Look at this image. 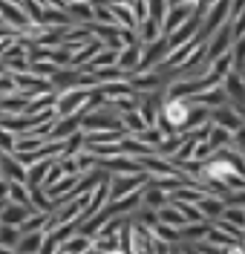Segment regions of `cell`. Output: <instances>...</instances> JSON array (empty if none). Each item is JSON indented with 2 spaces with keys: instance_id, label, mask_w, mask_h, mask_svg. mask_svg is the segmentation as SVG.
<instances>
[{
  "instance_id": "obj_1",
  "label": "cell",
  "mask_w": 245,
  "mask_h": 254,
  "mask_svg": "<svg viewBox=\"0 0 245 254\" xmlns=\"http://www.w3.org/2000/svg\"><path fill=\"white\" fill-rule=\"evenodd\" d=\"M81 133H127V130L121 125V116H118L110 104H104V107L96 110L93 116H84Z\"/></svg>"
},
{
  "instance_id": "obj_2",
  "label": "cell",
  "mask_w": 245,
  "mask_h": 254,
  "mask_svg": "<svg viewBox=\"0 0 245 254\" xmlns=\"http://www.w3.org/2000/svg\"><path fill=\"white\" fill-rule=\"evenodd\" d=\"M150 176L147 174H133V176H110V202H118L124 196H130L136 190H145Z\"/></svg>"
},
{
  "instance_id": "obj_3",
  "label": "cell",
  "mask_w": 245,
  "mask_h": 254,
  "mask_svg": "<svg viewBox=\"0 0 245 254\" xmlns=\"http://www.w3.org/2000/svg\"><path fill=\"white\" fill-rule=\"evenodd\" d=\"M90 95H93V90H81V87L66 90V93H58V101H55V113H58V119L75 116V113L90 101Z\"/></svg>"
},
{
  "instance_id": "obj_4",
  "label": "cell",
  "mask_w": 245,
  "mask_h": 254,
  "mask_svg": "<svg viewBox=\"0 0 245 254\" xmlns=\"http://www.w3.org/2000/svg\"><path fill=\"white\" fill-rule=\"evenodd\" d=\"M231 49H234V32H231V23H228V26H222V29L208 41V58H205V64H208V66L216 64L219 58H225Z\"/></svg>"
},
{
  "instance_id": "obj_5",
  "label": "cell",
  "mask_w": 245,
  "mask_h": 254,
  "mask_svg": "<svg viewBox=\"0 0 245 254\" xmlns=\"http://www.w3.org/2000/svg\"><path fill=\"white\" fill-rule=\"evenodd\" d=\"M211 122H213V127H222V130H228L231 136L237 133V130H243L245 127V122H243V116L234 110V107H219V110H211Z\"/></svg>"
},
{
  "instance_id": "obj_6",
  "label": "cell",
  "mask_w": 245,
  "mask_h": 254,
  "mask_svg": "<svg viewBox=\"0 0 245 254\" xmlns=\"http://www.w3.org/2000/svg\"><path fill=\"white\" fill-rule=\"evenodd\" d=\"M81 122L84 116H66V119H58L55 127H52V136H49V142H66V139H72V136H78L81 133Z\"/></svg>"
},
{
  "instance_id": "obj_7",
  "label": "cell",
  "mask_w": 245,
  "mask_h": 254,
  "mask_svg": "<svg viewBox=\"0 0 245 254\" xmlns=\"http://www.w3.org/2000/svg\"><path fill=\"white\" fill-rule=\"evenodd\" d=\"M222 90L228 95V104L237 110V107H245V81L240 72H231L228 78L222 81Z\"/></svg>"
},
{
  "instance_id": "obj_8",
  "label": "cell",
  "mask_w": 245,
  "mask_h": 254,
  "mask_svg": "<svg viewBox=\"0 0 245 254\" xmlns=\"http://www.w3.org/2000/svg\"><path fill=\"white\" fill-rule=\"evenodd\" d=\"M194 15L196 12L188 9V6H170V9H167V17H164V26H162L164 35H173V32L179 29V26H185Z\"/></svg>"
},
{
  "instance_id": "obj_9",
  "label": "cell",
  "mask_w": 245,
  "mask_h": 254,
  "mask_svg": "<svg viewBox=\"0 0 245 254\" xmlns=\"http://www.w3.org/2000/svg\"><path fill=\"white\" fill-rule=\"evenodd\" d=\"M81 84V69H72V66H61L58 75L52 78V90L55 93H66V90H75Z\"/></svg>"
},
{
  "instance_id": "obj_10",
  "label": "cell",
  "mask_w": 245,
  "mask_h": 254,
  "mask_svg": "<svg viewBox=\"0 0 245 254\" xmlns=\"http://www.w3.org/2000/svg\"><path fill=\"white\" fill-rule=\"evenodd\" d=\"M29 95H23V93H9V95H0V110L6 113V116H23L26 113V107H29Z\"/></svg>"
},
{
  "instance_id": "obj_11",
  "label": "cell",
  "mask_w": 245,
  "mask_h": 254,
  "mask_svg": "<svg viewBox=\"0 0 245 254\" xmlns=\"http://www.w3.org/2000/svg\"><path fill=\"white\" fill-rule=\"evenodd\" d=\"M32 214H38V211H32V208H23V205H6V211L0 214V225H9V228H20L23 222L29 220Z\"/></svg>"
},
{
  "instance_id": "obj_12",
  "label": "cell",
  "mask_w": 245,
  "mask_h": 254,
  "mask_svg": "<svg viewBox=\"0 0 245 254\" xmlns=\"http://www.w3.org/2000/svg\"><path fill=\"white\" fill-rule=\"evenodd\" d=\"M66 12H69V17H72L78 26H90V23H96V6H93V3L72 0V3L66 6Z\"/></svg>"
},
{
  "instance_id": "obj_13",
  "label": "cell",
  "mask_w": 245,
  "mask_h": 254,
  "mask_svg": "<svg viewBox=\"0 0 245 254\" xmlns=\"http://www.w3.org/2000/svg\"><path fill=\"white\" fill-rule=\"evenodd\" d=\"M196 208H199V214H202L208 222H216V220H222V214H225L228 202H225V199H219V196H205Z\"/></svg>"
},
{
  "instance_id": "obj_14",
  "label": "cell",
  "mask_w": 245,
  "mask_h": 254,
  "mask_svg": "<svg viewBox=\"0 0 245 254\" xmlns=\"http://www.w3.org/2000/svg\"><path fill=\"white\" fill-rule=\"evenodd\" d=\"M0 168H3V179H9V182H23V185H26V168H23L15 156H3V153H0Z\"/></svg>"
},
{
  "instance_id": "obj_15",
  "label": "cell",
  "mask_w": 245,
  "mask_h": 254,
  "mask_svg": "<svg viewBox=\"0 0 245 254\" xmlns=\"http://www.w3.org/2000/svg\"><path fill=\"white\" fill-rule=\"evenodd\" d=\"M44 240H47V234L44 231H35V234H23L20 237V243H17V254H38L41 252V246H44Z\"/></svg>"
},
{
  "instance_id": "obj_16",
  "label": "cell",
  "mask_w": 245,
  "mask_h": 254,
  "mask_svg": "<svg viewBox=\"0 0 245 254\" xmlns=\"http://www.w3.org/2000/svg\"><path fill=\"white\" fill-rule=\"evenodd\" d=\"M170 205V193H164L159 188H145V205L142 208H150V211H162V208Z\"/></svg>"
},
{
  "instance_id": "obj_17",
  "label": "cell",
  "mask_w": 245,
  "mask_h": 254,
  "mask_svg": "<svg viewBox=\"0 0 245 254\" xmlns=\"http://www.w3.org/2000/svg\"><path fill=\"white\" fill-rule=\"evenodd\" d=\"M9 202L12 205H23V208H32V193L23 182H12L9 185Z\"/></svg>"
},
{
  "instance_id": "obj_18",
  "label": "cell",
  "mask_w": 245,
  "mask_h": 254,
  "mask_svg": "<svg viewBox=\"0 0 245 254\" xmlns=\"http://www.w3.org/2000/svg\"><path fill=\"white\" fill-rule=\"evenodd\" d=\"M159 222L170 225V228H185V225H188V220L182 217V211L173 205V202H170L167 208H162V211H159Z\"/></svg>"
},
{
  "instance_id": "obj_19",
  "label": "cell",
  "mask_w": 245,
  "mask_h": 254,
  "mask_svg": "<svg viewBox=\"0 0 245 254\" xmlns=\"http://www.w3.org/2000/svg\"><path fill=\"white\" fill-rule=\"evenodd\" d=\"M153 237L162 240V243H167V246H179L182 243V228H170V225L159 222V225L153 228Z\"/></svg>"
},
{
  "instance_id": "obj_20",
  "label": "cell",
  "mask_w": 245,
  "mask_h": 254,
  "mask_svg": "<svg viewBox=\"0 0 245 254\" xmlns=\"http://www.w3.org/2000/svg\"><path fill=\"white\" fill-rule=\"evenodd\" d=\"M90 249H93V240L84 237V234H75L69 243L61 246V254H84V252H90Z\"/></svg>"
},
{
  "instance_id": "obj_21",
  "label": "cell",
  "mask_w": 245,
  "mask_h": 254,
  "mask_svg": "<svg viewBox=\"0 0 245 254\" xmlns=\"http://www.w3.org/2000/svg\"><path fill=\"white\" fill-rule=\"evenodd\" d=\"M121 125H124V130H127V136H139V133H145L147 130L145 119L139 116V110L136 113H124V116H121Z\"/></svg>"
},
{
  "instance_id": "obj_22",
  "label": "cell",
  "mask_w": 245,
  "mask_h": 254,
  "mask_svg": "<svg viewBox=\"0 0 245 254\" xmlns=\"http://www.w3.org/2000/svg\"><path fill=\"white\" fill-rule=\"evenodd\" d=\"M222 220L228 222V225H234L237 231H243V234H245V208L228 205V208H225V214H222ZM216 222H219V220H216Z\"/></svg>"
},
{
  "instance_id": "obj_23",
  "label": "cell",
  "mask_w": 245,
  "mask_h": 254,
  "mask_svg": "<svg viewBox=\"0 0 245 254\" xmlns=\"http://www.w3.org/2000/svg\"><path fill=\"white\" fill-rule=\"evenodd\" d=\"M47 220H49V214H32L29 220L17 228L20 237H23V234H35V231H44V228H47Z\"/></svg>"
},
{
  "instance_id": "obj_24",
  "label": "cell",
  "mask_w": 245,
  "mask_h": 254,
  "mask_svg": "<svg viewBox=\"0 0 245 254\" xmlns=\"http://www.w3.org/2000/svg\"><path fill=\"white\" fill-rule=\"evenodd\" d=\"M15 150H17V136L0 127V153L3 156H15Z\"/></svg>"
},
{
  "instance_id": "obj_25",
  "label": "cell",
  "mask_w": 245,
  "mask_h": 254,
  "mask_svg": "<svg viewBox=\"0 0 245 254\" xmlns=\"http://www.w3.org/2000/svg\"><path fill=\"white\" fill-rule=\"evenodd\" d=\"M17 243H20V231L17 228H9V225H0V246L17 249Z\"/></svg>"
},
{
  "instance_id": "obj_26",
  "label": "cell",
  "mask_w": 245,
  "mask_h": 254,
  "mask_svg": "<svg viewBox=\"0 0 245 254\" xmlns=\"http://www.w3.org/2000/svg\"><path fill=\"white\" fill-rule=\"evenodd\" d=\"M231 58H234V72H240L245 66V38L234 41V49H231Z\"/></svg>"
},
{
  "instance_id": "obj_27",
  "label": "cell",
  "mask_w": 245,
  "mask_h": 254,
  "mask_svg": "<svg viewBox=\"0 0 245 254\" xmlns=\"http://www.w3.org/2000/svg\"><path fill=\"white\" fill-rule=\"evenodd\" d=\"M23 12L29 15V20L32 23H44V6H38V0H23Z\"/></svg>"
},
{
  "instance_id": "obj_28",
  "label": "cell",
  "mask_w": 245,
  "mask_h": 254,
  "mask_svg": "<svg viewBox=\"0 0 245 254\" xmlns=\"http://www.w3.org/2000/svg\"><path fill=\"white\" fill-rule=\"evenodd\" d=\"M96 23H101V26H118L113 9H107V6H96Z\"/></svg>"
},
{
  "instance_id": "obj_29",
  "label": "cell",
  "mask_w": 245,
  "mask_h": 254,
  "mask_svg": "<svg viewBox=\"0 0 245 254\" xmlns=\"http://www.w3.org/2000/svg\"><path fill=\"white\" fill-rule=\"evenodd\" d=\"M58 252H61L58 240L52 237V234H47V240H44V246H41V252H38V254H58Z\"/></svg>"
},
{
  "instance_id": "obj_30",
  "label": "cell",
  "mask_w": 245,
  "mask_h": 254,
  "mask_svg": "<svg viewBox=\"0 0 245 254\" xmlns=\"http://www.w3.org/2000/svg\"><path fill=\"white\" fill-rule=\"evenodd\" d=\"M228 205H237V208H245V190H237V193H228L225 199Z\"/></svg>"
},
{
  "instance_id": "obj_31",
  "label": "cell",
  "mask_w": 245,
  "mask_h": 254,
  "mask_svg": "<svg viewBox=\"0 0 245 254\" xmlns=\"http://www.w3.org/2000/svg\"><path fill=\"white\" fill-rule=\"evenodd\" d=\"M234 147H237V150H243V153H245V127H243V130H237V133H234Z\"/></svg>"
},
{
  "instance_id": "obj_32",
  "label": "cell",
  "mask_w": 245,
  "mask_h": 254,
  "mask_svg": "<svg viewBox=\"0 0 245 254\" xmlns=\"http://www.w3.org/2000/svg\"><path fill=\"white\" fill-rule=\"evenodd\" d=\"M9 179H0V202H9Z\"/></svg>"
},
{
  "instance_id": "obj_33",
  "label": "cell",
  "mask_w": 245,
  "mask_h": 254,
  "mask_svg": "<svg viewBox=\"0 0 245 254\" xmlns=\"http://www.w3.org/2000/svg\"><path fill=\"white\" fill-rule=\"evenodd\" d=\"M121 3H127V0H93V6H107V9H113V6H121Z\"/></svg>"
},
{
  "instance_id": "obj_34",
  "label": "cell",
  "mask_w": 245,
  "mask_h": 254,
  "mask_svg": "<svg viewBox=\"0 0 245 254\" xmlns=\"http://www.w3.org/2000/svg\"><path fill=\"white\" fill-rule=\"evenodd\" d=\"M0 254H17L15 249H6V246H0Z\"/></svg>"
},
{
  "instance_id": "obj_35",
  "label": "cell",
  "mask_w": 245,
  "mask_h": 254,
  "mask_svg": "<svg viewBox=\"0 0 245 254\" xmlns=\"http://www.w3.org/2000/svg\"><path fill=\"white\" fill-rule=\"evenodd\" d=\"M237 113H240V116H243V122H245V107H237Z\"/></svg>"
},
{
  "instance_id": "obj_36",
  "label": "cell",
  "mask_w": 245,
  "mask_h": 254,
  "mask_svg": "<svg viewBox=\"0 0 245 254\" xmlns=\"http://www.w3.org/2000/svg\"><path fill=\"white\" fill-rule=\"evenodd\" d=\"M6 205H9V202H0V214H3V211H6Z\"/></svg>"
},
{
  "instance_id": "obj_37",
  "label": "cell",
  "mask_w": 245,
  "mask_h": 254,
  "mask_svg": "<svg viewBox=\"0 0 245 254\" xmlns=\"http://www.w3.org/2000/svg\"><path fill=\"white\" fill-rule=\"evenodd\" d=\"M9 3H15V6H23V0H9Z\"/></svg>"
},
{
  "instance_id": "obj_38",
  "label": "cell",
  "mask_w": 245,
  "mask_h": 254,
  "mask_svg": "<svg viewBox=\"0 0 245 254\" xmlns=\"http://www.w3.org/2000/svg\"><path fill=\"white\" fill-rule=\"evenodd\" d=\"M84 254H98V252H96V249H90V252H84Z\"/></svg>"
},
{
  "instance_id": "obj_39",
  "label": "cell",
  "mask_w": 245,
  "mask_h": 254,
  "mask_svg": "<svg viewBox=\"0 0 245 254\" xmlns=\"http://www.w3.org/2000/svg\"><path fill=\"white\" fill-rule=\"evenodd\" d=\"M69 3H72V0H69ZM84 3H93V0H84Z\"/></svg>"
},
{
  "instance_id": "obj_40",
  "label": "cell",
  "mask_w": 245,
  "mask_h": 254,
  "mask_svg": "<svg viewBox=\"0 0 245 254\" xmlns=\"http://www.w3.org/2000/svg\"><path fill=\"white\" fill-rule=\"evenodd\" d=\"M0 179H3V168H0Z\"/></svg>"
},
{
  "instance_id": "obj_41",
  "label": "cell",
  "mask_w": 245,
  "mask_h": 254,
  "mask_svg": "<svg viewBox=\"0 0 245 254\" xmlns=\"http://www.w3.org/2000/svg\"><path fill=\"white\" fill-rule=\"evenodd\" d=\"M0 26H3V20H0Z\"/></svg>"
}]
</instances>
